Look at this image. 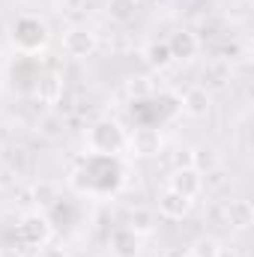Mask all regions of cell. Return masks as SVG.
Wrapping results in <instances>:
<instances>
[{
	"label": "cell",
	"instance_id": "cell-1",
	"mask_svg": "<svg viewBox=\"0 0 254 257\" xmlns=\"http://www.w3.org/2000/svg\"><path fill=\"white\" fill-rule=\"evenodd\" d=\"M9 42L21 57H36L48 48L51 42V27L45 24V18L39 15H15V21L9 24Z\"/></svg>",
	"mask_w": 254,
	"mask_h": 257
},
{
	"label": "cell",
	"instance_id": "cell-2",
	"mask_svg": "<svg viewBox=\"0 0 254 257\" xmlns=\"http://www.w3.org/2000/svg\"><path fill=\"white\" fill-rule=\"evenodd\" d=\"M126 128L111 117H99L87 128V150L93 156H120L126 153Z\"/></svg>",
	"mask_w": 254,
	"mask_h": 257
},
{
	"label": "cell",
	"instance_id": "cell-3",
	"mask_svg": "<svg viewBox=\"0 0 254 257\" xmlns=\"http://www.w3.org/2000/svg\"><path fill=\"white\" fill-rule=\"evenodd\" d=\"M15 236H18V242L24 248H42V245H48V239H51V221H48V215L39 212V209L21 215V221L15 224Z\"/></svg>",
	"mask_w": 254,
	"mask_h": 257
},
{
	"label": "cell",
	"instance_id": "cell-4",
	"mask_svg": "<svg viewBox=\"0 0 254 257\" xmlns=\"http://www.w3.org/2000/svg\"><path fill=\"white\" fill-rule=\"evenodd\" d=\"M96 48H99V36L90 27L78 24V27H69L63 33V51H66V57H72V60H87V57L96 54Z\"/></svg>",
	"mask_w": 254,
	"mask_h": 257
},
{
	"label": "cell",
	"instance_id": "cell-5",
	"mask_svg": "<svg viewBox=\"0 0 254 257\" xmlns=\"http://www.w3.org/2000/svg\"><path fill=\"white\" fill-rule=\"evenodd\" d=\"M126 150L132 156H141V159H150L162 150V132L153 126H138L132 135H126Z\"/></svg>",
	"mask_w": 254,
	"mask_h": 257
},
{
	"label": "cell",
	"instance_id": "cell-6",
	"mask_svg": "<svg viewBox=\"0 0 254 257\" xmlns=\"http://www.w3.org/2000/svg\"><path fill=\"white\" fill-rule=\"evenodd\" d=\"M168 189H174V192H180L194 200L197 194L203 192V174L197 168H191V165H177L168 174Z\"/></svg>",
	"mask_w": 254,
	"mask_h": 257
},
{
	"label": "cell",
	"instance_id": "cell-7",
	"mask_svg": "<svg viewBox=\"0 0 254 257\" xmlns=\"http://www.w3.org/2000/svg\"><path fill=\"white\" fill-rule=\"evenodd\" d=\"M165 42H168V48H171L174 63H177V60H180V63H189V60H194V57L200 54V39H197V33L189 30V27L174 30Z\"/></svg>",
	"mask_w": 254,
	"mask_h": 257
},
{
	"label": "cell",
	"instance_id": "cell-8",
	"mask_svg": "<svg viewBox=\"0 0 254 257\" xmlns=\"http://www.w3.org/2000/svg\"><path fill=\"white\" fill-rule=\"evenodd\" d=\"M141 245H144V236H138L129 227H117L108 236V251H111V257H138L141 254Z\"/></svg>",
	"mask_w": 254,
	"mask_h": 257
},
{
	"label": "cell",
	"instance_id": "cell-9",
	"mask_svg": "<svg viewBox=\"0 0 254 257\" xmlns=\"http://www.w3.org/2000/svg\"><path fill=\"white\" fill-rule=\"evenodd\" d=\"M191 203H194L191 197L174 192V189H165V192L159 194V215L171 218V221H180V218H186L191 212Z\"/></svg>",
	"mask_w": 254,
	"mask_h": 257
},
{
	"label": "cell",
	"instance_id": "cell-10",
	"mask_svg": "<svg viewBox=\"0 0 254 257\" xmlns=\"http://www.w3.org/2000/svg\"><path fill=\"white\" fill-rule=\"evenodd\" d=\"M224 218H227V224L233 227V230H248L254 224V206L251 200H245V197H233V200H227V206H224Z\"/></svg>",
	"mask_w": 254,
	"mask_h": 257
},
{
	"label": "cell",
	"instance_id": "cell-11",
	"mask_svg": "<svg viewBox=\"0 0 254 257\" xmlns=\"http://www.w3.org/2000/svg\"><path fill=\"white\" fill-rule=\"evenodd\" d=\"M183 111H186L189 117H194V120L206 117V114L212 111V93H209L203 84L189 87V90H186V96H183Z\"/></svg>",
	"mask_w": 254,
	"mask_h": 257
},
{
	"label": "cell",
	"instance_id": "cell-12",
	"mask_svg": "<svg viewBox=\"0 0 254 257\" xmlns=\"http://www.w3.org/2000/svg\"><path fill=\"white\" fill-rule=\"evenodd\" d=\"M138 12H141V3L138 0H108L105 3V15L114 24H123V27L138 18Z\"/></svg>",
	"mask_w": 254,
	"mask_h": 257
},
{
	"label": "cell",
	"instance_id": "cell-13",
	"mask_svg": "<svg viewBox=\"0 0 254 257\" xmlns=\"http://www.w3.org/2000/svg\"><path fill=\"white\" fill-rule=\"evenodd\" d=\"M144 60L150 69H156V72H165L168 66L174 63V57H171V48H168V42L162 39V42H150L147 48H144Z\"/></svg>",
	"mask_w": 254,
	"mask_h": 257
},
{
	"label": "cell",
	"instance_id": "cell-14",
	"mask_svg": "<svg viewBox=\"0 0 254 257\" xmlns=\"http://www.w3.org/2000/svg\"><path fill=\"white\" fill-rule=\"evenodd\" d=\"M129 230H135L138 236H147V233H153L156 230V212L153 209H147V206H138V209H132V215H129Z\"/></svg>",
	"mask_w": 254,
	"mask_h": 257
},
{
	"label": "cell",
	"instance_id": "cell-15",
	"mask_svg": "<svg viewBox=\"0 0 254 257\" xmlns=\"http://www.w3.org/2000/svg\"><path fill=\"white\" fill-rule=\"evenodd\" d=\"M57 200H60V189H57V183L42 180V183H36V186H33V203H36V209H39V212L51 209Z\"/></svg>",
	"mask_w": 254,
	"mask_h": 257
},
{
	"label": "cell",
	"instance_id": "cell-16",
	"mask_svg": "<svg viewBox=\"0 0 254 257\" xmlns=\"http://www.w3.org/2000/svg\"><path fill=\"white\" fill-rule=\"evenodd\" d=\"M218 251H221V242L218 239H212V236H200L194 245H191V257H218Z\"/></svg>",
	"mask_w": 254,
	"mask_h": 257
},
{
	"label": "cell",
	"instance_id": "cell-17",
	"mask_svg": "<svg viewBox=\"0 0 254 257\" xmlns=\"http://www.w3.org/2000/svg\"><path fill=\"white\" fill-rule=\"evenodd\" d=\"M129 93H132L135 99H147V96L153 93V84H150V78H135V81L129 84Z\"/></svg>",
	"mask_w": 254,
	"mask_h": 257
},
{
	"label": "cell",
	"instance_id": "cell-18",
	"mask_svg": "<svg viewBox=\"0 0 254 257\" xmlns=\"http://www.w3.org/2000/svg\"><path fill=\"white\" fill-rule=\"evenodd\" d=\"M36 257H66V251L54 248V245H42V248H36Z\"/></svg>",
	"mask_w": 254,
	"mask_h": 257
},
{
	"label": "cell",
	"instance_id": "cell-19",
	"mask_svg": "<svg viewBox=\"0 0 254 257\" xmlns=\"http://www.w3.org/2000/svg\"><path fill=\"white\" fill-rule=\"evenodd\" d=\"M218 257H239V254H236L233 248H224V245H221V251H218Z\"/></svg>",
	"mask_w": 254,
	"mask_h": 257
},
{
	"label": "cell",
	"instance_id": "cell-20",
	"mask_svg": "<svg viewBox=\"0 0 254 257\" xmlns=\"http://www.w3.org/2000/svg\"><path fill=\"white\" fill-rule=\"evenodd\" d=\"M180 257H191V254H180Z\"/></svg>",
	"mask_w": 254,
	"mask_h": 257
}]
</instances>
